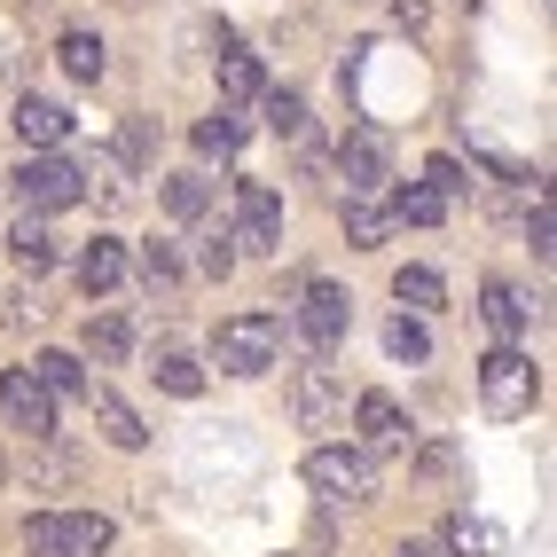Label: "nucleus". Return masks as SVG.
Masks as SVG:
<instances>
[{
	"instance_id": "nucleus-1",
	"label": "nucleus",
	"mask_w": 557,
	"mask_h": 557,
	"mask_svg": "<svg viewBox=\"0 0 557 557\" xmlns=\"http://www.w3.org/2000/svg\"><path fill=\"white\" fill-rule=\"evenodd\" d=\"M212 361L228 369V377H268L283 361V322L268 307H244L228 322H212Z\"/></svg>"
},
{
	"instance_id": "nucleus-2",
	"label": "nucleus",
	"mask_w": 557,
	"mask_h": 557,
	"mask_svg": "<svg viewBox=\"0 0 557 557\" xmlns=\"http://www.w3.org/2000/svg\"><path fill=\"white\" fill-rule=\"evenodd\" d=\"M24 549L32 557H102L110 549V518L102 510H32L24 518Z\"/></svg>"
},
{
	"instance_id": "nucleus-3",
	"label": "nucleus",
	"mask_w": 557,
	"mask_h": 557,
	"mask_svg": "<svg viewBox=\"0 0 557 557\" xmlns=\"http://www.w3.org/2000/svg\"><path fill=\"white\" fill-rule=\"evenodd\" d=\"M479 400H487V417H503V424L534 417V400H542V377H534V361L518 354V346H495L487 361H479Z\"/></svg>"
},
{
	"instance_id": "nucleus-4",
	"label": "nucleus",
	"mask_w": 557,
	"mask_h": 557,
	"mask_svg": "<svg viewBox=\"0 0 557 557\" xmlns=\"http://www.w3.org/2000/svg\"><path fill=\"white\" fill-rule=\"evenodd\" d=\"M307 487L322 503H369L377 495V456L346 448V440H322V448H307Z\"/></svg>"
},
{
	"instance_id": "nucleus-5",
	"label": "nucleus",
	"mask_w": 557,
	"mask_h": 557,
	"mask_svg": "<svg viewBox=\"0 0 557 557\" xmlns=\"http://www.w3.org/2000/svg\"><path fill=\"white\" fill-rule=\"evenodd\" d=\"M16 197H24V212H63L87 197V165H71L63 150H32L16 165Z\"/></svg>"
},
{
	"instance_id": "nucleus-6",
	"label": "nucleus",
	"mask_w": 557,
	"mask_h": 557,
	"mask_svg": "<svg viewBox=\"0 0 557 557\" xmlns=\"http://www.w3.org/2000/svg\"><path fill=\"white\" fill-rule=\"evenodd\" d=\"M228 205H236V228H228L236 251H283V197L268 181H236Z\"/></svg>"
},
{
	"instance_id": "nucleus-7",
	"label": "nucleus",
	"mask_w": 557,
	"mask_h": 557,
	"mask_svg": "<svg viewBox=\"0 0 557 557\" xmlns=\"http://www.w3.org/2000/svg\"><path fill=\"white\" fill-rule=\"evenodd\" d=\"M338 173H346V197H377L385 181H393V141H385V126H346Z\"/></svg>"
},
{
	"instance_id": "nucleus-8",
	"label": "nucleus",
	"mask_w": 557,
	"mask_h": 557,
	"mask_svg": "<svg viewBox=\"0 0 557 557\" xmlns=\"http://www.w3.org/2000/svg\"><path fill=\"white\" fill-rule=\"evenodd\" d=\"M346 322H354V307H346V290L338 283H299V338L314 346V354H338L346 346Z\"/></svg>"
},
{
	"instance_id": "nucleus-9",
	"label": "nucleus",
	"mask_w": 557,
	"mask_h": 557,
	"mask_svg": "<svg viewBox=\"0 0 557 557\" xmlns=\"http://www.w3.org/2000/svg\"><path fill=\"white\" fill-rule=\"evenodd\" d=\"M0 417L16 432H32V440H55V400L32 369H0Z\"/></svg>"
},
{
	"instance_id": "nucleus-10",
	"label": "nucleus",
	"mask_w": 557,
	"mask_h": 557,
	"mask_svg": "<svg viewBox=\"0 0 557 557\" xmlns=\"http://www.w3.org/2000/svg\"><path fill=\"white\" fill-rule=\"evenodd\" d=\"M354 432H361V456H400L408 448V408L393 393H361L354 400Z\"/></svg>"
},
{
	"instance_id": "nucleus-11",
	"label": "nucleus",
	"mask_w": 557,
	"mask_h": 557,
	"mask_svg": "<svg viewBox=\"0 0 557 557\" xmlns=\"http://www.w3.org/2000/svg\"><path fill=\"white\" fill-rule=\"evenodd\" d=\"M479 322H487L503 346H518V338H527V322H534V307H527V290H518V283H487V290H479Z\"/></svg>"
},
{
	"instance_id": "nucleus-12",
	"label": "nucleus",
	"mask_w": 557,
	"mask_h": 557,
	"mask_svg": "<svg viewBox=\"0 0 557 557\" xmlns=\"http://www.w3.org/2000/svg\"><path fill=\"white\" fill-rule=\"evenodd\" d=\"M16 134H24V150H63L71 110H63V102H48V95H24V102H16Z\"/></svg>"
},
{
	"instance_id": "nucleus-13",
	"label": "nucleus",
	"mask_w": 557,
	"mask_h": 557,
	"mask_svg": "<svg viewBox=\"0 0 557 557\" xmlns=\"http://www.w3.org/2000/svg\"><path fill=\"white\" fill-rule=\"evenodd\" d=\"M290 408H299V424L307 432H330L338 424V385H330V369H299V385H290Z\"/></svg>"
},
{
	"instance_id": "nucleus-14",
	"label": "nucleus",
	"mask_w": 557,
	"mask_h": 557,
	"mask_svg": "<svg viewBox=\"0 0 557 557\" xmlns=\"http://www.w3.org/2000/svg\"><path fill=\"white\" fill-rule=\"evenodd\" d=\"M9 259H16L24 275H48V268H55V236H48L40 212H24L16 228H9Z\"/></svg>"
},
{
	"instance_id": "nucleus-15",
	"label": "nucleus",
	"mask_w": 557,
	"mask_h": 557,
	"mask_svg": "<svg viewBox=\"0 0 557 557\" xmlns=\"http://www.w3.org/2000/svg\"><path fill=\"white\" fill-rule=\"evenodd\" d=\"M119 275H126V244H119V236H95V244L79 251V283H87V299H102V290L119 283Z\"/></svg>"
},
{
	"instance_id": "nucleus-16",
	"label": "nucleus",
	"mask_w": 557,
	"mask_h": 557,
	"mask_svg": "<svg viewBox=\"0 0 557 557\" xmlns=\"http://www.w3.org/2000/svg\"><path fill=\"white\" fill-rule=\"evenodd\" d=\"M87 400H95V424H102L110 448H126V456H134L141 440H150V432H141V417H134V408H126L119 393H87Z\"/></svg>"
},
{
	"instance_id": "nucleus-17",
	"label": "nucleus",
	"mask_w": 557,
	"mask_h": 557,
	"mask_svg": "<svg viewBox=\"0 0 557 557\" xmlns=\"http://www.w3.org/2000/svg\"><path fill=\"white\" fill-rule=\"evenodd\" d=\"M32 377L48 385V400H87L95 393L87 369H79V354H40V361H32Z\"/></svg>"
},
{
	"instance_id": "nucleus-18",
	"label": "nucleus",
	"mask_w": 557,
	"mask_h": 557,
	"mask_svg": "<svg viewBox=\"0 0 557 557\" xmlns=\"http://www.w3.org/2000/svg\"><path fill=\"white\" fill-rule=\"evenodd\" d=\"M197 158H220V165H228L236 150H244V119H236V110H212V119H197Z\"/></svg>"
},
{
	"instance_id": "nucleus-19",
	"label": "nucleus",
	"mask_w": 557,
	"mask_h": 557,
	"mask_svg": "<svg viewBox=\"0 0 557 557\" xmlns=\"http://www.w3.org/2000/svg\"><path fill=\"white\" fill-rule=\"evenodd\" d=\"M385 220H408V228H440V220H448V197H432L424 181H400L393 189V212Z\"/></svg>"
},
{
	"instance_id": "nucleus-20",
	"label": "nucleus",
	"mask_w": 557,
	"mask_h": 557,
	"mask_svg": "<svg viewBox=\"0 0 557 557\" xmlns=\"http://www.w3.org/2000/svg\"><path fill=\"white\" fill-rule=\"evenodd\" d=\"M55 63H63V71H71L79 87H95L110 55H102V40H95V32H63V40H55Z\"/></svg>"
},
{
	"instance_id": "nucleus-21",
	"label": "nucleus",
	"mask_w": 557,
	"mask_h": 557,
	"mask_svg": "<svg viewBox=\"0 0 557 557\" xmlns=\"http://www.w3.org/2000/svg\"><path fill=\"white\" fill-rule=\"evenodd\" d=\"M393 299H400L408 314H432V307H448V283H440L432 268H400V275H393Z\"/></svg>"
},
{
	"instance_id": "nucleus-22",
	"label": "nucleus",
	"mask_w": 557,
	"mask_h": 557,
	"mask_svg": "<svg viewBox=\"0 0 557 557\" xmlns=\"http://www.w3.org/2000/svg\"><path fill=\"white\" fill-rule=\"evenodd\" d=\"M220 95H228V102L268 95V71H259V55H244V48H228V55H220Z\"/></svg>"
},
{
	"instance_id": "nucleus-23",
	"label": "nucleus",
	"mask_w": 557,
	"mask_h": 557,
	"mask_svg": "<svg viewBox=\"0 0 557 557\" xmlns=\"http://www.w3.org/2000/svg\"><path fill=\"white\" fill-rule=\"evenodd\" d=\"M158 197H165V212H173V220H205L212 181H205V173H165V189H158Z\"/></svg>"
},
{
	"instance_id": "nucleus-24",
	"label": "nucleus",
	"mask_w": 557,
	"mask_h": 557,
	"mask_svg": "<svg viewBox=\"0 0 557 557\" xmlns=\"http://www.w3.org/2000/svg\"><path fill=\"white\" fill-rule=\"evenodd\" d=\"M338 212H346V244H361V251H377V244L393 236V220H385L377 205H369V197H346Z\"/></svg>"
},
{
	"instance_id": "nucleus-25",
	"label": "nucleus",
	"mask_w": 557,
	"mask_h": 557,
	"mask_svg": "<svg viewBox=\"0 0 557 557\" xmlns=\"http://www.w3.org/2000/svg\"><path fill=\"white\" fill-rule=\"evenodd\" d=\"M385 354H393V361H432V330H424L417 314H393V322H385Z\"/></svg>"
},
{
	"instance_id": "nucleus-26",
	"label": "nucleus",
	"mask_w": 557,
	"mask_h": 557,
	"mask_svg": "<svg viewBox=\"0 0 557 557\" xmlns=\"http://www.w3.org/2000/svg\"><path fill=\"white\" fill-rule=\"evenodd\" d=\"M268 134L275 141H307V102L290 87H268Z\"/></svg>"
},
{
	"instance_id": "nucleus-27",
	"label": "nucleus",
	"mask_w": 557,
	"mask_h": 557,
	"mask_svg": "<svg viewBox=\"0 0 557 557\" xmlns=\"http://www.w3.org/2000/svg\"><path fill=\"white\" fill-rule=\"evenodd\" d=\"M150 377H158L173 400H197V393H205V369H197L189 354H158V369H150Z\"/></svg>"
},
{
	"instance_id": "nucleus-28",
	"label": "nucleus",
	"mask_w": 557,
	"mask_h": 557,
	"mask_svg": "<svg viewBox=\"0 0 557 557\" xmlns=\"http://www.w3.org/2000/svg\"><path fill=\"white\" fill-rule=\"evenodd\" d=\"M126 346H134V330H126L119 314H95V322H87V354H95L102 369H110V361H126Z\"/></svg>"
},
{
	"instance_id": "nucleus-29",
	"label": "nucleus",
	"mask_w": 557,
	"mask_h": 557,
	"mask_svg": "<svg viewBox=\"0 0 557 557\" xmlns=\"http://www.w3.org/2000/svg\"><path fill=\"white\" fill-rule=\"evenodd\" d=\"M134 275L150 283V290H173V283H181V251H173V244H141V251H134Z\"/></svg>"
},
{
	"instance_id": "nucleus-30",
	"label": "nucleus",
	"mask_w": 557,
	"mask_h": 557,
	"mask_svg": "<svg viewBox=\"0 0 557 557\" xmlns=\"http://www.w3.org/2000/svg\"><path fill=\"white\" fill-rule=\"evenodd\" d=\"M440 549H448V557H487V549H495V534L479 527L471 510H456V518H448V534H440Z\"/></svg>"
},
{
	"instance_id": "nucleus-31",
	"label": "nucleus",
	"mask_w": 557,
	"mask_h": 557,
	"mask_svg": "<svg viewBox=\"0 0 557 557\" xmlns=\"http://www.w3.org/2000/svg\"><path fill=\"white\" fill-rule=\"evenodd\" d=\"M119 158H126V165H150V158H158V126H150V119H126Z\"/></svg>"
},
{
	"instance_id": "nucleus-32",
	"label": "nucleus",
	"mask_w": 557,
	"mask_h": 557,
	"mask_svg": "<svg viewBox=\"0 0 557 557\" xmlns=\"http://www.w3.org/2000/svg\"><path fill=\"white\" fill-rule=\"evenodd\" d=\"M527 244H534V259L549 268V251H557V220H549V197H534V220H527Z\"/></svg>"
},
{
	"instance_id": "nucleus-33",
	"label": "nucleus",
	"mask_w": 557,
	"mask_h": 557,
	"mask_svg": "<svg viewBox=\"0 0 557 557\" xmlns=\"http://www.w3.org/2000/svg\"><path fill=\"white\" fill-rule=\"evenodd\" d=\"M424 189H432V197H463L471 181H463V165H456V158H432V165H424Z\"/></svg>"
},
{
	"instance_id": "nucleus-34",
	"label": "nucleus",
	"mask_w": 557,
	"mask_h": 557,
	"mask_svg": "<svg viewBox=\"0 0 557 557\" xmlns=\"http://www.w3.org/2000/svg\"><path fill=\"white\" fill-rule=\"evenodd\" d=\"M197 268H205L212 283H220V275H236V244H228V236H205V251H197Z\"/></svg>"
},
{
	"instance_id": "nucleus-35",
	"label": "nucleus",
	"mask_w": 557,
	"mask_h": 557,
	"mask_svg": "<svg viewBox=\"0 0 557 557\" xmlns=\"http://www.w3.org/2000/svg\"><path fill=\"white\" fill-rule=\"evenodd\" d=\"M393 557H448V549H440V542H400Z\"/></svg>"
}]
</instances>
